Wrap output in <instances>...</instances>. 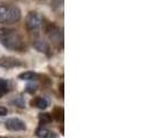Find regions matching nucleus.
<instances>
[{"instance_id":"obj_1","label":"nucleus","mask_w":153,"mask_h":138,"mask_svg":"<svg viewBox=\"0 0 153 138\" xmlns=\"http://www.w3.org/2000/svg\"><path fill=\"white\" fill-rule=\"evenodd\" d=\"M0 40H1V44L8 50L22 51L24 48V43L22 38L15 30H8V29L0 30Z\"/></svg>"},{"instance_id":"obj_5","label":"nucleus","mask_w":153,"mask_h":138,"mask_svg":"<svg viewBox=\"0 0 153 138\" xmlns=\"http://www.w3.org/2000/svg\"><path fill=\"white\" fill-rule=\"evenodd\" d=\"M0 66L6 69L13 68L16 66H21V62L14 58H1L0 59Z\"/></svg>"},{"instance_id":"obj_8","label":"nucleus","mask_w":153,"mask_h":138,"mask_svg":"<svg viewBox=\"0 0 153 138\" xmlns=\"http://www.w3.org/2000/svg\"><path fill=\"white\" fill-rule=\"evenodd\" d=\"M33 46H35V48L37 51H39V52H47L48 51V45H47V43L44 42V40H36L33 43Z\"/></svg>"},{"instance_id":"obj_3","label":"nucleus","mask_w":153,"mask_h":138,"mask_svg":"<svg viewBox=\"0 0 153 138\" xmlns=\"http://www.w3.org/2000/svg\"><path fill=\"white\" fill-rule=\"evenodd\" d=\"M25 24H27V28L30 32H38L43 25V19L38 13L31 12L27 16Z\"/></svg>"},{"instance_id":"obj_10","label":"nucleus","mask_w":153,"mask_h":138,"mask_svg":"<svg viewBox=\"0 0 153 138\" xmlns=\"http://www.w3.org/2000/svg\"><path fill=\"white\" fill-rule=\"evenodd\" d=\"M52 121V115L48 114V113H43V114L39 115V122L42 124H47Z\"/></svg>"},{"instance_id":"obj_12","label":"nucleus","mask_w":153,"mask_h":138,"mask_svg":"<svg viewBox=\"0 0 153 138\" xmlns=\"http://www.w3.org/2000/svg\"><path fill=\"white\" fill-rule=\"evenodd\" d=\"M37 88H38V85L36 84V83H29V84L27 85L25 90H27V92H29V93H31V94H33L35 92L37 91Z\"/></svg>"},{"instance_id":"obj_7","label":"nucleus","mask_w":153,"mask_h":138,"mask_svg":"<svg viewBox=\"0 0 153 138\" xmlns=\"http://www.w3.org/2000/svg\"><path fill=\"white\" fill-rule=\"evenodd\" d=\"M37 77H38V75L33 71H24V73L19 75V78L22 81H31V79H36Z\"/></svg>"},{"instance_id":"obj_14","label":"nucleus","mask_w":153,"mask_h":138,"mask_svg":"<svg viewBox=\"0 0 153 138\" xmlns=\"http://www.w3.org/2000/svg\"><path fill=\"white\" fill-rule=\"evenodd\" d=\"M21 98H19V99L17 100H15V101H14V102H15L16 105H17V106H19V107H24V101H21Z\"/></svg>"},{"instance_id":"obj_9","label":"nucleus","mask_w":153,"mask_h":138,"mask_svg":"<svg viewBox=\"0 0 153 138\" xmlns=\"http://www.w3.org/2000/svg\"><path fill=\"white\" fill-rule=\"evenodd\" d=\"M36 135H37V137L39 138H48L50 137V135H51V132L45 129V128H38L37 130H36Z\"/></svg>"},{"instance_id":"obj_2","label":"nucleus","mask_w":153,"mask_h":138,"mask_svg":"<svg viewBox=\"0 0 153 138\" xmlns=\"http://www.w3.org/2000/svg\"><path fill=\"white\" fill-rule=\"evenodd\" d=\"M21 19V10L15 6H0V23H15Z\"/></svg>"},{"instance_id":"obj_13","label":"nucleus","mask_w":153,"mask_h":138,"mask_svg":"<svg viewBox=\"0 0 153 138\" xmlns=\"http://www.w3.org/2000/svg\"><path fill=\"white\" fill-rule=\"evenodd\" d=\"M7 113H8L7 108L0 106V116H5V115H7Z\"/></svg>"},{"instance_id":"obj_11","label":"nucleus","mask_w":153,"mask_h":138,"mask_svg":"<svg viewBox=\"0 0 153 138\" xmlns=\"http://www.w3.org/2000/svg\"><path fill=\"white\" fill-rule=\"evenodd\" d=\"M8 91V82L5 79H0V94Z\"/></svg>"},{"instance_id":"obj_4","label":"nucleus","mask_w":153,"mask_h":138,"mask_svg":"<svg viewBox=\"0 0 153 138\" xmlns=\"http://www.w3.org/2000/svg\"><path fill=\"white\" fill-rule=\"evenodd\" d=\"M6 128L8 130L12 131H22L25 130V123L23 122L22 120L17 119V117H12L6 121Z\"/></svg>"},{"instance_id":"obj_6","label":"nucleus","mask_w":153,"mask_h":138,"mask_svg":"<svg viewBox=\"0 0 153 138\" xmlns=\"http://www.w3.org/2000/svg\"><path fill=\"white\" fill-rule=\"evenodd\" d=\"M31 105L35 106V107L39 108V109H45L48 106V101L45 98H36V99L31 100Z\"/></svg>"}]
</instances>
